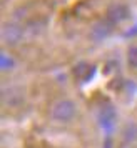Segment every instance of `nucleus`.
<instances>
[{"instance_id": "nucleus-1", "label": "nucleus", "mask_w": 137, "mask_h": 148, "mask_svg": "<svg viewBox=\"0 0 137 148\" xmlns=\"http://www.w3.org/2000/svg\"><path fill=\"white\" fill-rule=\"evenodd\" d=\"M79 115V105L70 97H59L50 101L47 108L48 120L55 125H70Z\"/></svg>"}, {"instance_id": "nucleus-2", "label": "nucleus", "mask_w": 137, "mask_h": 148, "mask_svg": "<svg viewBox=\"0 0 137 148\" xmlns=\"http://www.w3.org/2000/svg\"><path fill=\"white\" fill-rule=\"evenodd\" d=\"M25 35H27V27L22 23V22H17L14 18H8L2 23V28H0V38H2V43L5 48H14L20 47L24 40H25Z\"/></svg>"}, {"instance_id": "nucleus-3", "label": "nucleus", "mask_w": 137, "mask_h": 148, "mask_svg": "<svg viewBox=\"0 0 137 148\" xmlns=\"http://www.w3.org/2000/svg\"><path fill=\"white\" fill-rule=\"evenodd\" d=\"M114 28L116 27H114L105 17H102V18L95 20L90 25L87 37H89V40L92 42V43H102V42H105L110 35L114 34Z\"/></svg>"}, {"instance_id": "nucleus-4", "label": "nucleus", "mask_w": 137, "mask_h": 148, "mask_svg": "<svg viewBox=\"0 0 137 148\" xmlns=\"http://www.w3.org/2000/svg\"><path fill=\"white\" fill-rule=\"evenodd\" d=\"M104 17L114 27H117V25H122L124 22H127L130 18V8H129V5H125L122 2H112L109 7H107Z\"/></svg>"}, {"instance_id": "nucleus-5", "label": "nucleus", "mask_w": 137, "mask_h": 148, "mask_svg": "<svg viewBox=\"0 0 137 148\" xmlns=\"http://www.w3.org/2000/svg\"><path fill=\"white\" fill-rule=\"evenodd\" d=\"M17 67H19V60L14 55V52L10 48L2 47V50H0V72L3 75H8L15 72Z\"/></svg>"}, {"instance_id": "nucleus-6", "label": "nucleus", "mask_w": 137, "mask_h": 148, "mask_svg": "<svg viewBox=\"0 0 137 148\" xmlns=\"http://www.w3.org/2000/svg\"><path fill=\"white\" fill-rule=\"evenodd\" d=\"M120 140L124 143H137V120H127L122 125Z\"/></svg>"}, {"instance_id": "nucleus-7", "label": "nucleus", "mask_w": 137, "mask_h": 148, "mask_svg": "<svg viewBox=\"0 0 137 148\" xmlns=\"http://www.w3.org/2000/svg\"><path fill=\"white\" fill-rule=\"evenodd\" d=\"M127 62L132 68H137V45H132L127 52Z\"/></svg>"}, {"instance_id": "nucleus-8", "label": "nucleus", "mask_w": 137, "mask_h": 148, "mask_svg": "<svg viewBox=\"0 0 137 148\" xmlns=\"http://www.w3.org/2000/svg\"><path fill=\"white\" fill-rule=\"evenodd\" d=\"M117 148H137V143H124L122 141Z\"/></svg>"}]
</instances>
